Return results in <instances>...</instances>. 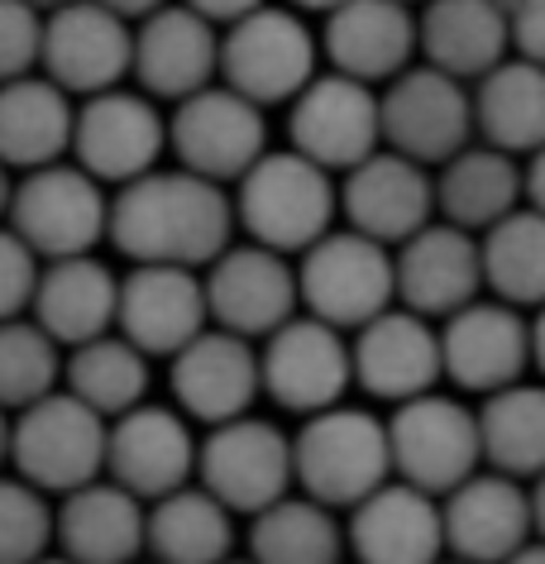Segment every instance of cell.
<instances>
[{
    "label": "cell",
    "mask_w": 545,
    "mask_h": 564,
    "mask_svg": "<svg viewBox=\"0 0 545 564\" xmlns=\"http://www.w3.org/2000/svg\"><path fill=\"white\" fill-rule=\"evenodd\" d=\"M235 202L226 182H211L192 167L144 173L124 182L110 202V245L130 263H177L211 268L230 245Z\"/></svg>",
    "instance_id": "1"
},
{
    "label": "cell",
    "mask_w": 545,
    "mask_h": 564,
    "mask_svg": "<svg viewBox=\"0 0 545 564\" xmlns=\"http://www.w3.org/2000/svg\"><path fill=\"white\" fill-rule=\"evenodd\" d=\"M340 210L335 173L312 163L297 149L263 153L249 173L235 182V216L254 245L277 253H306Z\"/></svg>",
    "instance_id": "2"
},
{
    "label": "cell",
    "mask_w": 545,
    "mask_h": 564,
    "mask_svg": "<svg viewBox=\"0 0 545 564\" xmlns=\"http://www.w3.org/2000/svg\"><path fill=\"white\" fill-rule=\"evenodd\" d=\"M297 455V488L326 507H359L373 488L393 478V441L388 421L363 406H326L306 416L292 441Z\"/></svg>",
    "instance_id": "3"
},
{
    "label": "cell",
    "mask_w": 545,
    "mask_h": 564,
    "mask_svg": "<svg viewBox=\"0 0 545 564\" xmlns=\"http://www.w3.org/2000/svg\"><path fill=\"white\" fill-rule=\"evenodd\" d=\"M302 306L340 330H359L397 302V253L359 230H330L297 253Z\"/></svg>",
    "instance_id": "4"
},
{
    "label": "cell",
    "mask_w": 545,
    "mask_h": 564,
    "mask_svg": "<svg viewBox=\"0 0 545 564\" xmlns=\"http://www.w3.org/2000/svg\"><path fill=\"white\" fill-rule=\"evenodd\" d=\"M6 225L30 245L39 259H73L91 253L110 239V202L106 182L91 177L81 163H48L15 182Z\"/></svg>",
    "instance_id": "5"
},
{
    "label": "cell",
    "mask_w": 545,
    "mask_h": 564,
    "mask_svg": "<svg viewBox=\"0 0 545 564\" xmlns=\"http://www.w3.org/2000/svg\"><path fill=\"white\" fill-rule=\"evenodd\" d=\"M110 416L87 406L77 392H48L30 402L10 426V459L20 478L44 492H73L106 474Z\"/></svg>",
    "instance_id": "6"
},
{
    "label": "cell",
    "mask_w": 545,
    "mask_h": 564,
    "mask_svg": "<svg viewBox=\"0 0 545 564\" xmlns=\"http://www.w3.org/2000/svg\"><path fill=\"white\" fill-rule=\"evenodd\" d=\"M388 441H393V474L436 498L473 478L483 464L479 412L455 398H440L436 388L393 406Z\"/></svg>",
    "instance_id": "7"
},
{
    "label": "cell",
    "mask_w": 545,
    "mask_h": 564,
    "mask_svg": "<svg viewBox=\"0 0 545 564\" xmlns=\"http://www.w3.org/2000/svg\"><path fill=\"white\" fill-rule=\"evenodd\" d=\"M316 77V39L283 6H259L220 34V82L259 106L297 101Z\"/></svg>",
    "instance_id": "8"
},
{
    "label": "cell",
    "mask_w": 545,
    "mask_h": 564,
    "mask_svg": "<svg viewBox=\"0 0 545 564\" xmlns=\"http://www.w3.org/2000/svg\"><path fill=\"white\" fill-rule=\"evenodd\" d=\"M292 149L320 163L326 173H349L383 149V101L369 82L349 73H316L292 101L287 116Z\"/></svg>",
    "instance_id": "9"
},
{
    "label": "cell",
    "mask_w": 545,
    "mask_h": 564,
    "mask_svg": "<svg viewBox=\"0 0 545 564\" xmlns=\"http://www.w3.org/2000/svg\"><path fill=\"white\" fill-rule=\"evenodd\" d=\"M379 101H383V144L426 167L450 163L459 149H469L473 130H479L465 77L440 73L430 63H412L407 73H397Z\"/></svg>",
    "instance_id": "10"
},
{
    "label": "cell",
    "mask_w": 545,
    "mask_h": 564,
    "mask_svg": "<svg viewBox=\"0 0 545 564\" xmlns=\"http://www.w3.org/2000/svg\"><path fill=\"white\" fill-rule=\"evenodd\" d=\"M197 474L201 488H211L235 517H259L297 484V455L273 421L249 412L226 426H211L197 455Z\"/></svg>",
    "instance_id": "11"
},
{
    "label": "cell",
    "mask_w": 545,
    "mask_h": 564,
    "mask_svg": "<svg viewBox=\"0 0 545 564\" xmlns=\"http://www.w3.org/2000/svg\"><path fill=\"white\" fill-rule=\"evenodd\" d=\"M167 144H173L177 163L211 182H240L263 153H269V124H263V106L249 101L244 91L211 82L206 91L177 101L173 120H167Z\"/></svg>",
    "instance_id": "12"
},
{
    "label": "cell",
    "mask_w": 545,
    "mask_h": 564,
    "mask_svg": "<svg viewBox=\"0 0 545 564\" xmlns=\"http://www.w3.org/2000/svg\"><path fill=\"white\" fill-rule=\"evenodd\" d=\"M263 359V392L297 416H316L345 398L355 383V349L345 345L340 326L320 316H292L277 326L259 349Z\"/></svg>",
    "instance_id": "13"
},
{
    "label": "cell",
    "mask_w": 545,
    "mask_h": 564,
    "mask_svg": "<svg viewBox=\"0 0 545 564\" xmlns=\"http://www.w3.org/2000/svg\"><path fill=\"white\" fill-rule=\"evenodd\" d=\"M44 77L73 96L110 91L124 73H134V24L101 0H73L44 15Z\"/></svg>",
    "instance_id": "14"
},
{
    "label": "cell",
    "mask_w": 545,
    "mask_h": 564,
    "mask_svg": "<svg viewBox=\"0 0 545 564\" xmlns=\"http://www.w3.org/2000/svg\"><path fill=\"white\" fill-rule=\"evenodd\" d=\"M167 144V124L149 91H96L81 96L77 106V130H73V153L91 177L106 187H124V182L153 173L159 153Z\"/></svg>",
    "instance_id": "15"
},
{
    "label": "cell",
    "mask_w": 545,
    "mask_h": 564,
    "mask_svg": "<svg viewBox=\"0 0 545 564\" xmlns=\"http://www.w3.org/2000/svg\"><path fill=\"white\" fill-rule=\"evenodd\" d=\"M340 216L349 230L402 245L436 216V177L426 173V163L383 144L340 177Z\"/></svg>",
    "instance_id": "16"
},
{
    "label": "cell",
    "mask_w": 545,
    "mask_h": 564,
    "mask_svg": "<svg viewBox=\"0 0 545 564\" xmlns=\"http://www.w3.org/2000/svg\"><path fill=\"white\" fill-rule=\"evenodd\" d=\"M206 302H211V326L269 340L277 326L297 316V268L287 263V253L269 245L226 249L206 273Z\"/></svg>",
    "instance_id": "17"
},
{
    "label": "cell",
    "mask_w": 545,
    "mask_h": 564,
    "mask_svg": "<svg viewBox=\"0 0 545 564\" xmlns=\"http://www.w3.org/2000/svg\"><path fill=\"white\" fill-rule=\"evenodd\" d=\"M259 392H263V359L249 335L206 326L197 340L173 355V398L192 421L226 426L235 416H249Z\"/></svg>",
    "instance_id": "18"
},
{
    "label": "cell",
    "mask_w": 545,
    "mask_h": 564,
    "mask_svg": "<svg viewBox=\"0 0 545 564\" xmlns=\"http://www.w3.org/2000/svg\"><path fill=\"white\" fill-rule=\"evenodd\" d=\"M206 326H211V302H206V278H197V268L134 263V273L120 278L116 330L124 340H134L149 359L153 355L173 359Z\"/></svg>",
    "instance_id": "19"
},
{
    "label": "cell",
    "mask_w": 545,
    "mask_h": 564,
    "mask_svg": "<svg viewBox=\"0 0 545 564\" xmlns=\"http://www.w3.org/2000/svg\"><path fill=\"white\" fill-rule=\"evenodd\" d=\"M355 383L379 402H412L445 378V349L430 316L412 306H388L355 330Z\"/></svg>",
    "instance_id": "20"
},
{
    "label": "cell",
    "mask_w": 545,
    "mask_h": 564,
    "mask_svg": "<svg viewBox=\"0 0 545 564\" xmlns=\"http://www.w3.org/2000/svg\"><path fill=\"white\" fill-rule=\"evenodd\" d=\"M440 349H445V378L465 392H498L522 383L531 369V326L522 321V306L512 302H469L440 326Z\"/></svg>",
    "instance_id": "21"
},
{
    "label": "cell",
    "mask_w": 545,
    "mask_h": 564,
    "mask_svg": "<svg viewBox=\"0 0 545 564\" xmlns=\"http://www.w3.org/2000/svg\"><path fill=\"white\" fill-rule=\"evenodd\" d=\"M349 550L359 564H436L445 560V507L436 492L388 478L349 507Z\"/></svg>",
    "instance_id": "22"
},
{
    "label": "cell",
    "mask_w": 545,
    "mask_h": 564,
    "mask_svg": "<svg viewBox=\"0 0 545 564\" xmlns=\"http://www.w3.org/2000/svg\"><path fill=\"white\" fill-rule=\"evenodd\" d=\"M445 507V550L469 564H502L536 535L531 488L512 474H473L440 498Z\"/></svg>",
    "instance_id": "23"
},
{
    "label": "cell",
    "mask_w": 545,
    "mask_h": 564,
    "mask_svg": "<svg viewBox=\"0 0 545 564\" xmlns=\"http://www.w3.org/2000/svg\"><path fill=\"white\" fill-rule=\"evenodd\" d=\"M134 77L159 101H187L206 91L220 77V24L182 0L153 10L134 24Z\"/></svg>",
    "instance_id": "24"
},
{
    "label": "cell",
    "mask_w": 545,
    "mask_h": 564,
    "mask_svg": "<svg viewBox=\"0 0 545 564\" xmlns=\"http://www.w3.org/2000/svg\"><path fill=\"white\" fill-rule=\"evenodd\" d=\"M483 282V239L450 220H430L426 230L397 245V302L422 316H455L479 302Z\"/></svg>",
    "instance_id": "25"
},
{
    "label": "cell",
    "mask_w": 545,
    "mask_h": 564,
    "mask_svg": "<svg viewBox=\"0 0 545 564\" xmlns=\"http://www.w3.org/2000/svg\"><path fill=\"white\" fill-rule=\"evenodd\" d=\"M201 445L187 431V412L173 406L139 402L124 416L110 421V445H106V478H116L144 502L182 488L197 469Z\"/></svg>",
    "instance_id": "26"
},
{
    "label": "cell",
    "mask_w": 545,
    "mask_h": 564,
    "mask_svg": "<svg viewBox=\"0 0 545 564\" xmlns=\"http://www.w3.org/2000/svg\"><path fill=\"white\" fill-rule=\"evenodd\" d=\"M320 48L335 73L359 82H393L422 53V24L412 15V0H345L326 15Z\"/></svg>",
    "instance_id": "27"
},
{
    "label": "cell",
    "mask_w": 545,
    "mask_h": 564,
    "mask_svg": "<svg viewBox=\"0 0 545 564\" xmlns=\"http://www.w3.org/2000/svg\"><path fill=\"white\" fill-rule=\"evenodd\" d=\"M58 545L77 564H134L139 550H149L144 498L116 478H91V484L63 492Z\"/></svg>",
    "instance_id": "28"
},
{
    "label": "cell",
    "mask_w": 545,
    "mask_h": 564,
    "mask_svg": "<svg viewBox=\"0 0 545 564\" xmlns=\"http://www.w3.org/2000/svg\"><path fill=\"white\" fill-rule=\"evenodd\" d=\"M34 321L44 326L63 349H77L96 335L116 330L120 316V278L96 259V253H73V259H53L39 273L34 292Z\"/></svg>",
    "instance_id": "29"
},
{
    "label": "cell",
    "mask_w": 545,
    "mask_h": 564,
    "mask_svg": "<svg viewBox=\"0 0 545 564\" xmlns=\"http://www.w3.org/2000/svg\"><path fill=\"white\" fill-rule=\"evenodd\" d=\"M416 24H422V58L465 82L493 73L512 48L508 0H426Z\"/></svg>",
    "instance_id": "30"
},
{
    "label": "cell",
    "mask_w": 545,
    "mask_h": 564,
    "mask_svg": "<svg viewBox=\"0 0 545 564\" xmlns=\"http://www.w3.org/2000/svg\"><path fill=\"white\" fill-rule=\"evenodd\" d=\"M73 91H63L53 77L24 73L15 82H0V163L20 173L58 163L73 149Z\"/></svg>",
    "instance_id": "31"
},
{
    "label": "cell",
    "mask_w": 545,
    "mask_h": 564,
    "mask_svg": "<svg viewBox=\"0 0 545 564\" xmlns=\"http://www.w3.org/2000/svg\"><path fill=\"white\" fill-rule=\"evenodd\" d=\"M526 196V173L516 167V153L493 144H469L450 163H440L436 177V210L450 225L483 235L502 216H512Z\"/></svg>",
    "instance_id": "32"
},
{
    "label": "cell",
    "mask_w": 545,
    "mask_h": 564,
    "mask_svg": "<svg viewBox=\"0 0 545 564\" xmlns=\"http://www.w3.org/2000/svg\"><path fill=\"white\" fill-rule=\"evenodd\" d=\"M473 120H479V139L493 149H545V63L516 53V58H502L493 73H483L473 91Z\"/></svg>",
    "instance_id": "33"
},
{
    "label": "cell",
    "mask_w": 545,
    "mask_h": 564,
    "mask_svg": "<svg viewBox=\"0 0 545 564\" xmlns=\"http://www.w3.org/2000/svg\"><path fill=\"white\" fill-rule=\"evenodd\" d=\"M230 507L211 488L182 484L149 507V555L159 564H226L235 545Z\"/></svg>",
    "instance_id": "34"
},
{
    "label": "cell",
    "mask_w": 545,
    "mask_h": 564,
    "mask_svg": "<svg viewBox=\"0 0 545 564\" xmlns=\"http://www.w3.org/2000/svg\"><path fill=\"white\" fill-rule=\"evenodd\" d=\"M345 531L335 521V507L306 498H277L263 507L249 527V560L254 564H340Z\"/></svg>",
    "instance_id": "35"
},
{
    "label": "cell",
    "mask_w": 545,
    "mask_h": 564,
    "mask_svg": "<svg viewBox=\"0 0 545 564\" xmlns=\"http://www.w3.org/2000/svg\"><path fill=\"white\" fill-rule=\"evenodd\" d=\"M483 431V459L498 474L512 478H541L545 474V388L541 383H512L488 392L479 406Z\"/></svg>",
    "instance_id": "36"
},
{
    "label": "cell",
    "mask_w": 545,
    "mask_h": 564,
    "mask_svg": "<svg viewBox=\"0 0 545 564\" xmlns=\"http://www.w3.org/2000/svg\"><path fill=\"white\" fill-rule=\"evenodd\" d=\"M483 282L512 306H545V210L516 206L483 230Z\"/></svg>",
    "instance_id": "37"
},
{
    "label": "cell",
    "mask_w": 545,
    "mask_h": 564,
    "mask_svg": "<svg viewBox=\"0 0 545 564\" xmlns=\"http://www.w3.org/2000/svg\"><path fill=\"white\" fill-rule=\"evenodd\" d=\"M67 392H77L101 416H124L130 406L144 402L149 392V355L120 330H106L96 340L77 345L67 359Z\"/></svg>",
    "instance_id": "38"
},
{
    "label": "cell",
    "mask_w": 545,
    "mask_h": 564,
    "mask_svg": "<svg viewBox=\"0 0 545 564\" xmlns=\"http://www.w3.org/2000/svg\"><path fill=\"white\" fill-rule=\"evenodd\" d=\"M58 340L39 321H0V406H30L58 392Z\"/></svg>",
    "instance_id": "39"
},
{
    "label": "cell",
    "mask_w": 545,
    "mask_h": 564,
    "mask_svg": "<svg viewBox=\"0 0 545 564\" xmlns=\"http://www.w3.org/2000/svg\"><path fill=\"white\" fill-rule=\"evenodd\" d=\"M53 535L58 517L48 512L44 488H34L30 478H0V564L44 560Z\"/></svg>",
    "instance_id": "40"
},
{
    "label": "cell",
    "mask_w": 545,
    "mask_h": 564,
    "mask_svg": "<svg viewBox=\"0 0 545 564\" xmlns=\"http://www.w3.org/2000/svg\"><path fill=\"white\" fill-rule=\"evenodd\" d=\"M44 53V10L30 0H0V82L34 73Z\"/></svg>",
    "instance_id": "41"
},
{
    "label": "cell",
    "mask_w": 545,
    "mask_h": 564,
    "mask_svg": "<svg viewBox=\"0 0 545 564\" xmlns=\"http://www.w3.org/2000/svg\"><path fill=\"white\" fill-rule=\"evenodd\" d=\"M39 263L44 259H39L10 225H0V321H15L20 312L34 306L39 273H44Z\"/></svg>",
    "instance_id": "42"
},
{
    "label": "cell",
    "mask_w": 545,
    "mask_h": 564,
    "mask_svg": "<svg viewBox=\"0 0 545 564\" xmlns=\"http://www.w3.org/2000/svg\"><path fill=\"white\" fill-rule=\"evenodd\" d=\"M512 48L531 63H545V0H508Z\"/></svg>",
    "instance_id": "43"
},
{
    "label": "cell",
    "mask_w": 545,
    "mask_h": 564,
    "mask_svg": "<svg viewBox=\"0 0 545 564\" xmlns=\"http://www.w3.org/2000/svg\"><path fill=\"white\" fill-rule=\"evenodd\" d=\"M182 6H192L197 15H206L211 24H235V20H244L249 10H259L263 0H182Z\"/></svg>",
    "instance_id": "44"
},
{
    "label": "cell",
    "mask_w": 545,
    "mask_h": 564,
    "mask_svg": "<svg viewBox=\"0 0 545 564\" xmlns=\"http://www.w3.org/2000/svg\"><path fill=\"white\" fill-rule=\"evenodd\" d=\"M526 202L536 210H545V149H536L526 163Z\"/></svg>",
    "instance_id": "45"
},
{
    "label": "cell",
    "mask_w": 545,
    "mask_h": 564,
    "mask_svg": "<svg viewBox=\"0 0 545 564\" xmlns=\"http://www.w3.org/2000/svg\"><path fill=\"white\" fill-rule=\"evenodd\" d=\"M101 6H110V10H116V15H124L130 24H139V20H149L153 10L173 6V0H101Z\"/></svg>",
    "instance_id": "46"
},
{
    "label": "cell",
    "mask_w": 545,
    "mask_h": 564,
    "mask_svg": "<svg viewBox=\"0 0 545 564\" xmlns=\"http://www.w3.org/2000/svg\"><path fill=\"white\" fill-rule=\"evenodd\" d=\"M531 359H536V369L545 373V306L536 312V321H531Z\"/></svg>",
    "instance_id": "47"
},
{
    "label": "cell",
    "mask_w": 545,
    "mask_h": 564,
    "mask_svg": "<svg viewBox=\"0 0 545 564\" xmlns=\"http://www.w3.org/2000/svg\"><path fill=\"white\" fill-rule=\"evenodd\" d=\"M531 512H536V535L545 541V474L531 478Z\"/></svg>",
    "instance_id": "48"
},
{
    "label": "cell",
    "mask_w": 545,
    "mask_h": 564,
    "mask_svg": "<svg viewBox=\"0 0 545 564\" xmlns=\"http://www.w3.org/2000/svg\"><path fill=\"white\" fill-rule=\"evenodd\" d=\"M502 564H545V541H526L512 560H502Z\"/></svg>",
    "instance_id": "49"
},
{
    "label": "cell",
    "mask_w": 545,
    "mask_h": 564,
    "mask_svg": "<svg viewBox=\"0 0 545 564\" xmlns=\"http://www.w3.org/2000/svg\"><path fill=\"white\" fill-rule=\"evenodd\" d=\"M10 196H15V182H10V163H0V220L10 216Z\"/></svg>",
    "instance_id": "50"
},
{
    "label": "cell",
    "mask_w": 545,
    "mask_h": 564,
    "mask_svg": "<svg viewBox=\"0 0 545 564\" xmlns=\"http://www.w3.org/2000/svg\"><path fill=\"white\" fill-rule=\"evenodd\" d=\"M287 6H297V10H326V15H330V10L345 6V0H287Z\"/></svg>",
    "instance_id": "51"
},
{
    "label": "cell",
    "mask_w": 545,
    "mask_h": 564,
    "mask_svg": "<svg viewBox=\"0 0 545 564\" xmlns=\"http://www.w3.org/2000/svg\"><path fill=\"white\" fill-rule=\"evenodd\" d=\"M10 455V421H6V406H0V459Z\"/></svg>",
    "instance_id": "52"
},
{
    "label": "cell",
    "mask_w": 545,
    "mask_h": 564,
    "mask_svg": "<svg viewBox=\"0 0 545 564\" xmlns=\"http://www.w3.org/2000/svg\"><path fill=\"white\" fill-rule=\"evenodd\" d=\"M30 6H39L48 15V10H63V6H73V0H30Z\"/></svg>",
    "instance_id": "53"
},
{
    "label": "cell",
    "mask_w": 545,
    "mask_h": 564,
    "mask_svg": "<svg viewBox=\"0 0 545 564\" xmlns=\"http://www.w3.org/2000/svg\"><path fill=\"white\" fill-rule=\"evenodd\" d=\"M34 564H77V560H67V555H58V560H34Z\"/></svg>",
    "instance_id": "54"
},
{
    "label": "cell",
    "mask_w": 545,
    "mask_h": 564,
    "mask_svg": "<svg viewBox=\"0 0 545 564\" xmlns=\"http://www.w3.org/2000/svg\"><path fill=\"white\" fill-rule=\"evenodd\" d=\"M436 564H469V560H455V555H450V560H436Z\"/></svg>",
    "instance_id": "55"
},
{
    "label": "cell",
    "mask_w": 545,
    "mask_h": 564,
    "mask_svg": "<svg viewBox=\"0 0 545 564\" xmlns=\"http://www.w3.org/2000/svg\"><path fill=\"white\" fill-rule=\"evenodd\" d=\"M226 564H254V560H226Z\"/></svg>",
    "instance_id": "56"
},
{
    "label": "cell",
    "mask_w": 545,
    "mask_h": 564,
    "mask_svg": "<svg viewBox=\"0 0 545 564\" xmlns=\"http://www.w3.org/2000/svg\"><path fill=\"white\" fill-rule=\"evenodd\" d=\"M134 564H159V560H134Z\"/></svg>",
    "instance_id": "57"
},
{
    "label": "cell",
    "mask_w": 545,
    "mask_h": 564,
    "mask_svg": "<svg viewBox=\"0 0 545 564\" xmlns=\"http://www.w3.org/2000/svg\"><path fill=\"white\" fill-rule=\"evenodd\" d=\"M412 6H416V0H412ZM422 6H426V0H422Z\"/></svg>",
    "instance_id": "58"
}]
</instances>
